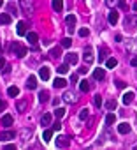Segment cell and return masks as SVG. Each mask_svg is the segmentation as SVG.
Returning <instances> with one entry per match:
<instances>
[{"label": "cell", "instance_id": "cell-23", "mask_svg": "<svg viewBox=\"0 0 137 150\" xmlns=\"http://www.w3.org/2000/svg\"><path fill=\"white\" fill-rule=\"evenodd\" d=\"M53 9H55L56 12H62V9H63V0H53Z\"/></svg>", "mask_w": 137, "mask_h": 150}, {"label": "cell", "instance_id": "cell-34", "mask_svg": "<svg viewBox=\"0 0 137 150\" xmlns=\"http://www.w3.org/2000/svg\"><path fill=\"white\" fill-rule=\"evenodd\" d=\"M62 46H63V48H71V46H72V39H71V37H65V39L62 41Z\"/></svg>", "mask_w": 137, "mask_h": 150}, {"label": "cell", "instance_id": "cell-15", "mask_svg": "<svg viewBox=\"0 0 137 150\" xmlns=\"http://www.w3.org/2000/svg\"><path fill=\"white\" fill-rule=\"evenodd\" d=\"M93 78H95V79H99V81H102V79L105 78V71H104V69H99V67H97V69L93 71Z\"/></svg>", "mask_w": 137, "mask_h": 150}, {"label": "cell", "instance_id": "cell-5", "mask_svg": "<svg viewBox=\"0 0 137 150\" xmlns=\"http://www.w3.org/2000/svg\"><path fill=\"white\" fill-rule=\"evenodd\" d=\"M83 58H84L86 64H91V62H93V48H91V46H86V48H84Z\"/></svg>", "mask_w": 137, "mask_h": 150}, {"label": "cell", "instance_id": "cell-3", "mask_svg": "<svg viewBox=\"0 0 137 150\" xmlns=\"http://www.w3.org/2000/svg\"><path fill=\"white\" fill-rule=\"evenodd\" d=\"M125 25H127L128 30L135 28V27H137V14H128V16L125 18Z\"/></svg>", "mask_w": 137, "mask_h": 150}, {"label": "cell", "instance_id": "cell-21", "mask_svg": "<svg viewBox=\"0 0 137 150\" xmlns=\"http://www.w3.org/2000/svg\"><path fill=\"white\" fill-rule=\"evenodd\" d=\"M105 66H107V69H114L118 66V60L116 58H105Z\"/></svg>", "mask_w": 137, "mask_h": 150}, {"label": "cell", "instance_id": "cell-7", "mask_svg": "<svg viewBox=\"0 0 137 150\" xmlns=\"http://www.w3.org/2000/svg\"><path fill=\"white\" fill-rule=\"evenodd\" d=\"M55 143H56L58 148H67V147H68V138H67V136H58V138L55 140Z\"/></svg>", "mask_w": 137, "mask_h": 150}, {"label": "cell", "instance_id": "cell-38", "mask_svg": "<svg viewBox=\"0 0 137 150\" xmlns=\"http://www.w3.org/2000/svg\"><path fill=\"white\" fill-rule=\"evenodd\" d=\"M79 118H81V120H84V118H88V110H86V108L79 111Z\"/></svg>", "mask_w": 137, "mask_h": 150}, {"label": "cell", "instance_id": "cell-6", "mask_svg": "<svg viewBox=\"0 0 137 150\" xmlns=\"http://www.w3.org/2000/svg\"><path fill=\"white\" fill-rule=\"evenodd\" d=\"M125 46H127V51H128V53L137 55V41H127Z\"/></svg>", "mask_w": 137, "mask_h": 150}, {"label": "cell", "instance_id": "cell-33", "mask_svg": "<svg viewBox=\"0 0 137 150\" xmlns=\"http://www.w3.org/2000/svg\"><path fill=\"white\" fill-rule=\"evenodd\" d=\"M105 108H107L109 111L116 110V101H112V99H111V101H107V102H105Z\"/></svg>", "mask_w": 137, "mask_h": 150}, {"label": "cell", "instance_id": "cell-14", "mask_svg": "<svg viewBox=\"0 0 137 150\" xmlns=\"http://www.w3.org/2000/svg\"><path fill=\"white\" fill-rule=\"evenodd\" d=\"M27 87H28L30 90H35V88H37V78H35V76H30V78L27 79Z\"/></svg>", "mask_w": 137, "mask_h": 150}, {"label": "cell", "instance_id": "cell-31", "mask_svg": "<svg viewBox=\"0 0 137 150\" xmlns=\"http://www.w3.org/2000/svg\"><path fill=\"white\" fill-rule=\"evenodd\" d=\"M116 122V115H112V113H107L105 115V124L109 125V124H114Z\"/></svg>", "mask_w": 137, "mask_h": 150}, {"label": "cell", "instance_id": "cell-2", "mask_svg": "<svg viewBox=\"0 0 137 150\" xmlns=\"http://www.w3.org/2000/svg\"><path fill=\"white\" fill-rule=\"evenodd\" d=\"M19 6H21V9L25 11L28 16H32V14H34V11H35V7H34V2H32V0H19Z\"/></svg>", "mask_w": 137, "mask_h": 150}, {"label": "cell", "instance_id": "cell-36", "mask_svg": "<svg viewBox=\"0 0 137 150\" xmlns=\"http://www.w3.org/2000/svg\"><path fill=\"white\" fill-rule=\"evenodd\" d=\"M55 115H56V118H62V117H65V110L63 108H56L55 110Z\"/></svg>", "mask_w": 137, "mask_h": 150}, {"label": "cell", "instance_id": "cell-10", "mask_svg": "<svg viewBox=\"0 0 137 150\" xmlns=\"http://www.w3.org/2000/svg\"><path fill=\"white\" fill-rule=\"evenodd\" d=\"M16 133L14 131H4V133H0V140L2 141H9V140H14Z\"/></svg>", "mask_w": 137, "mask_h": 150}, {"label": "cell", "instance_id": "cell-12", "mask_svg": "<svg viewBox=\"0 0 137 150\" xmlns=\"http://www.w3.org/2000/svg\"><path fill=\"white\" fill-rule=\"evenodd\" d=\"M118 133H120V134H128V133H130V125H128L127 122H121V124L118 125Z\"/></svg>", "mask_w": 137, "mask_h": 150}, {"label": "cell", "instance_id": "cell-1", "mask_svg": "<svg viewBox=\"0 0 137 150\" xmlns=\"http://www.w3.org/2000/svg\"><path fill=\"white\" fill-rule=\"evenodd\" d=\"M9 50L16 55V57H19V58H23L27 53H28V50L25 48V46H21L19 42H11V46H9Z\"/></svg>", "mask_w": 137, "mask_h": 150}, {"label": "cell", "instance_id": "cell-43", "mask_svg": "<svg viewBox=\"0 0 137 150\" xmlns=\"http://www.w3.org/2000/svg\"><path fill=\"white\" fill-rule=\"evenodd\" d=\"M9 12H11V16L18 14V12H16V7H14V6H9Z\"/></svg>", "mask_w": 137, "mask_h": 150}, {"label": "cell", "instance_id": "cell-26", "mask_svg": "<svg viewBox=\"0 0 137 150\" xmlns=\"http://www.w3.org/2000/svg\"><path fill=\"white\" fill-rule=\"evenodd\" d=\"M79 90H81V92H88V90H90V83H88L86 79H81V83H79Z\"/></svg>", "mask_w": 137, "mask_h": 150}, {"label": "cell", "instance_id": "cell-19", "mask_svg": "<svg viewBox=\"0 0 137 150\" xmlns=\"http://www.w3.org/2000/svg\"><path fill=\"white\" fill-rule=\"evenodd\" d=\"M107 55H109V50H107L105 46H100V48H99V60H105Z\"/></svg>", "mask_w": 137, "mask_h": 150}, {"label": "cell", "instance_id": "cell-18", "mask_svg": "<svg viewBox=\"0 0 137 150\" xmlns=\"http://www.w3.org/2000/svg\"><path fill=\"white\" fill-rule=\"evenodd\" d=\"M109 23H111V25H116V23H118V11L112 9V11L109 12Z\"/></svg>", "mask_w": 137, "mask_h": 150}, {"label": "cell", "instance_id": "cell-32", "mask_svg": "<svg viewBox=\"0 0 137 150\" xmlns=\"http://www.w3.org/2000/svg\"><path fill=\"white\" fill-rule=\"evenodd\" d=\"M49 55H51L53 58H58V57L62 55V50H60V48H51V51H49Z\"/></svg>", "mask_w": 137, "mask_h": 150}, {"label": "cell", "instance_id": "cell-41", "mask_svg": "<svg viewBox=\"0 0 137 150\" xmlns=\"http://www.w3.org/2000/svg\"><path fill=\"white\" fill-rule=\"evenodd\" d=\"M77 34H79V35H81V37H86V35H88V34H90V32H88V28H81V30H79V32H77Z\"/></svg>", "mask_w": 137, "mask_h": 150}, {"label": "cell", "instance_id": "cell-40", "mask_svg": "<svg viewBox=\"0 0 137 150\" xmlns=\"http://www.w3.org/2000/svg\"><path fill=\"white\" fill-rule=\"evenodd\" d=\"M30 134H32V131H27V133L23 131V133H21V138H23V141H25V140H28V138H30Z\"/></svg>", "mask_w": 137, "mask_h": 150}, {"label": "cell", "instance_id": "cell-13", "mask_svg": "<svg viewBox=\"0 0 137 150\" xmlns=\"http://www.w3.org/2000/svg\"><path fill=\"white\" fill-rule=\"evenodd\" d=\"M16 32H18V35H25L27 34V23H25V21H18Z\"/></svg>", "mask_w": 137, "mask_h": 150}, {"label": "cell", "instance_id": "cell-52", "mask_svg": "<svg viewBox=\"0 0 137 150\" xmlns=\"http://www.w3.org/2000/svg\"><path fill=\"white\" fill-rule=\"evenodd\" d=\"M134 11H135V12H137V2H135V4H134Z\"/></svg>", "mask_w": 137, "mask_h": 150}, {"label": "cell", "instance_id": "cell-44", "mask_svg": "<svg viewBox=\"0 0 137 150\" xmlns=\"http://www.w3.org/2000/svg\"><path fill=\"white\" fill-rule=\"evenodd\" d=\"M4 148H5V150H16V147H14V145H12V143H11V145H5V147H4Z\"/></svg>", "mask_w": 137, "mask_h": 150}, {"label": "cell", "instance_id": "cell-30", "mask_svg": "<svg viewBox=\"0 0 137 150\" xmlns=\"http://www.w3.org/2000/svg\"><path fill=\"white\" fill-rule=\"evenodd\" d=\"M7 94H9L11 97H16V95L19 94V88H18V87H9V88H7Z\"/></svg>", "mask_w": 137, "mask_h": 150}, {"label": "cell", "instance_id": "cell-22", "mask_svg": "<svg viewBox=\"0 0 137 150\" xmlns=\"http://www.w3.org/2000/svg\"><path fill=\"white\" fill-rule=\"evenodd\" d=\"M12 122H14V118H12L11 115H4V117H2V124H4L5 127H11Z\"/></svg>", "mask_w": 137, "mask_h": 150}, {"label": "cell", "instance_id": "cell-24", "mask_svg": "<svg viewBox=\"0 0 137 150\" xmlns=\"http://www.w3.org/2000/svg\"><path fill=\"white\" fill-rule=\"evenodd\" d=\"M53 85H55V87H56V88H63V87H65V85H67V81H65L63 78H56V79L53 81Z\"/></svg>", "mask_w": 137, "mask_h": 150}, {"label": "cell", "instance_id": "cell-45", "mask_svg": "<svg viewBox=\"0 0 137 150\" xmlns=\"http://www.w3.org/2000/svg\"><path fill=\"white\" fill-rule=\"evenodd\" d=\"M4 66H5V60H4V57H0V69H4Z\"/></svg>", "mask_w": 137, "mask_h": 150}, {"label": "cell", "instance_id": "cell-4", "mask_svg": "<svg viewBox=\"0 0 137 150\" xmlns=\"http://www.w3.org/2000/svg\"><path fill=\"white\" fill-rule=\"evenodd\" d=\"M65 23H67L68 34L74 32V30H76V16H74V14H68V16H67V19H65Z\"/></svg>", "mask_w": 137, "mask_h": 150}, {"label": "cell", "instance_id": "cell-49", "mask_svg": "<svg viewBox=\"0 0 137 150\" xmlns=\"http://www.w3.org/2000/svg\"><path fill=\"white\" fill-rule=\"evenodd\" d=\"M130 64H132V66H134V67H137V57H134V58H132V62H130Z\"/></svg>", "mask_w": 137, "mask_h": 150}, {"label": "cell", "instance_id": "cell-48", "mask_svg": "<svg viewBox=\"0 0 137 150\" xmlns=\"http://www.w3.org/2000/svg\"><path fill=\"white\" fill-rule=\"evenodd\" d=\"M116 2H118V0H105V4H107V6H114Z\"/></svg>", "mask_w": 137, "mask_h": 150}, {"label": "cell", "instance_id": "cell-42", "mask_svg": "<svg viewBox=\"0 0 137 150\" xmlns=\"http://www.w3.org/2000/svg\"><path fill=\"white\" fill-rule=\"evenodd\" d=\"M116 87H118V88H125V87H127V83H123V81L118 79V81H116Z\"/></svg>", "mask_w": 137, "mask_h": 150}, {"label": "cell", "instance_id": "cell-25", "mask_svg": "<svg viewBox=\"0 0 137 150\" xmlns=\"http://www.w3.org/2000/svg\"><path fill=\"white\" fill-rule=\"evenodd\" d=\"M51 118H53L51 113H46V115L40 118V124H42V125H49V124H51Z\"/></svg>", "mask_w": 137, "mask_h": 150}, {"label": "cell", "instance_id": "cell-20", "mask_svg": "<svg viewBox=\"0 0 137 150\" xmlns=\"http://www.w3.org/2000/svg\"><path fill=\"white\" fill-rule=\"evenodd\" d=\"M48 99H49V92L48 90H40L39 92V101L40 102H48Z\"/></svg>", "mask_w": 137, "mask_h": 150}, {"label": "cell", "instance_id": "cell-11", "mask_svg": "<svg viewBox=\"0 0 137 150\" xmlns=\"http://www.w3.org/2000/svg\"><path fill=\"white\" fill-rule=\"evenodd\" d=\"M39 76H40V79H44V81H48L49 79V67H40V71H39Z\"/></svg>", "mask_w": 137, "mask_h": 150}, {"label": "cell", "instance_id": "cell-47", "mask_svg": "<svg viewBox=\"0 0 137 150\" xmlns=\"http://www.w3.org/2000/svg\"><path fill=\"white\" fill-rule=\"evenodd\" d=\"M118 4H120V7H123V9L127 7V2H125V0H118Z\"/></svg>", "mask_w": 137, "mask_h": 150}, {"label": "cell", "instance_id": "cell-39", "mask_svg": "<svg viewBox=\"0 0 137 150\" xmlns=\"http://www.w3.org/2000/svg\"><path fill=\"white\" fill-rule=\"evenodd\" d=\"M62 129V122L60 120H56L55 124H53V131H60Z\"/></svg>", "mask_w": 137, "mask_h": 150}, {"label": "cell", "instance_id": "cell-50", "mask_svg": "<svg viewBox=\"0 0 137 150\" xmlns=\"http://www.w3.org/2000/svg\"><path fill=\"white\" fill-rule=\"evenodd\" d=\"M79 73H81V74H86V73H88V69H86V67H81V69H79Z\"/></svg>", "mask_w": 137, "mask_h": 150}, {"label": "cell", "instance_id": "cell-28", "mask_svg": "<svg viewBox=\"0 0 137 150\" xmlns=\"http://www.w3.org/2000/svg\"><path fill=\"white\" fill-rule=\"evenodd\" d=\"M16 108H18V111H19V113H25V110H27V102H25V101H18Z\"/></svg>", "mask_w": 137, "mask_h": 150}, {"label": "cell", "instance_id": "cell-8", "mask_svg": "<svg viewBox=\"0 0 137 150\" xmlns=\"http://www.w3.org/2000/svg\"><path fill=\"white\" fill-rule=\"evenodd\" d=\"M65 62L68 64V66H76V64L79 62V57H77V53H68V55L65 57Z\"/></svg>", "mask_w": 137, "mask_h": 150}, {"label": "cell", "instance_id": "cell-27", "mask_svg": "<svg viewBox=\"0 0 137 150\" xmlns=\"http://www.w3.org/2000/svg\"><path fill=\"white\" fill-rule=\"evenodd\" d=\"M132 101H134V92H127L123 95V104H130Z\"/></svg>", "mask_w": 137, "mask_h": 150}, {"label": "cell", "instance_id": "cell-37", "mask_svg": "<svg viewBox=\"0 0 137 150\" xmlns=\"http://www.w3.org/2000/svg\"><path fill=\"white\" fill-rule=\"evenodd\" d=\"M93 104L97 106V108H99V106H102V97H100V95H95V97H93Z\"/></svg>", "mask_w": 137, "mask_h": 150}, {"label": "cell", "instance_id": "cell-35", "mask_svg": "<svg viewBox=\"0 0 137 150\" xmlns=\"http://www.w3.org/2000/svg\"><path fill=\"white\" fill-rule=\"evenodd\" d=\"M56 71H58V73H60V74H65V73H67V71H68V64H67V62H65V64H63V66H60V67H58V69H56Z\"/></svg>", "mask_w": 137, "mask_h": 150}, {"label": "cell", "instance_id": "cell-29", "mask_svg": "<svg viewBox=\"0 0 137 150\" xmlns=\"http://www.w3.org/2000/svg\"><path fill=\"white\" fill-rule=\"evenodd\" d=\"M42 138H44V141H49L53 138V129H46L44 134H42Z\"/></svg>", "mask_w": 137, "mask_h": 150}, {"label": "cell", "instance_id": "cell-17", "mask_svg": "<svg viewBox=\"0 0 137 150\" xmlns=\"http://www.w3.org/2000/svg\"><path fill=\"white\" fill-rule=\"evenodd\" d=\"M27 39H28L30 44H37V42H39V35H37L35 32H28V34H27Z\"/></svg>", "mask_w": 137, "mask_h": 150}, {"label": "cell", "instance_id": "cell-46", "mask_svg": "<svg viewBox=\"0 0 137 150\" xmlns=\"http://www.w3.org/2000/svg\"><path fill=\"white\" fill-rule=\"evenodd\" d=\"M4 110H5V102L0 99V111H4Z\"/></svg>", "mask_w": 137, "mask_h": 150}, {"label": "cell", "instance_id": "cell-51", "mask_svg": "<svg viewBox=\"0 0 137 150\" xmlns=\"http://www.w3.org/2000/svg\"><path fill=\"white\" fill-rule=\"evenodd\" d=\"M71 81H72V83H76V81H77V76H76V74H72V76H71Z\"/></svg>", "mask_w": 137, "mask_h": 150}, {"label": "cell", "instance_id": "cell-54", "mask_svg": "<svg viewBox=\"0 0 137 150\" xmlns=\"http://www.w3.org/2000/svg\"><path fill=\"white\" fill-rule=\"evenodd\" d=\"M0 53H2V46H0Z\"/></svg>", "mask_w": 137, "mask_h": 150}, {"label": "cell", "instance_id": "cell-9", "mask_svg": "<svg viewBox=\"0 0 137 150\" xmlns=\"http://www.w3.org/2000/svg\"><path fill=\"white\" fill-rule=\"evenodd\" d=\"M63 101L68 102V104H74V102L77 101V97H76L74 92H65V94H63Z\"/></svg>", "mask_w": 137, "mask_h": 150}, {"label": "cell", "instance_id": "cell-16", "mask_svg": "<svg viewBox=\"0 0 137 150\" xmlns=\"http://www.w3.org/2000/svg\"><path fill=\"white\" fill-rule=\"evenodd\" d=\"M11 19H12V16H11L9 12L0 14V23H2V25H9V23H11Z\"/></svg>", "mask_w": 137, "mask_h": 150}, {"label": "cell", "instance_id": "cell-53", "mask_svg": "<svg viewBox=\"0 0 137 150\" xmlns=\"http://www.w3.org/2000/svg\"><path fill=\"white\" fill-rule=\"evenodd\" d=\"M4 6V0H0V7H2Z\"/></svg>", "mask_w": 137, "mask_h": 150}]
</instances>
